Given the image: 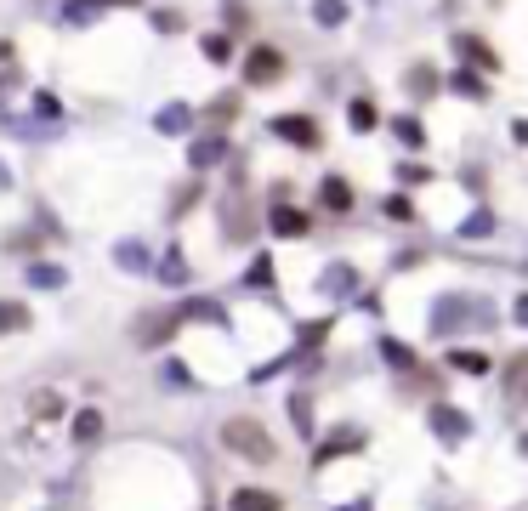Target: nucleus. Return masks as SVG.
I'll return each mask as SVG.
<instances>
[{"mask_svg":"<svg viewBox=\"0 0 528 511\" xmlns=\"http://www.w3.org/2000/svg\"><path fill=\"white\" fill-rule=\"evenodd\" d=\"M222 443H228L233 455H250V460H273V438L262 432V421H250V415H239V421L222 426Z\"/></svg>","mask_w":528,"mask_h":511,"instance_id":"f257e3e1","label":"nucleus"},{"mask_svg":"<svg viewBox=\"0 0 528 511\" xmlns=\"http://www.w3.org/2000/svg\"><path fill=\"white\" fill-rule=\"evenodd\" d=\"M273 222H279L284 233H301V216H296V211H279V216H273Z\"/></svg>","mask_w":528,"mask_h":511,"instance_id":"9d476101","label":"nucleus"},{"mask_svg":"<svg viewBox=\"0 0 528 511\" xmlns=\"http://www.w3.org/2000/svg\"><path fill=\"white\" fill-rule=\"evenodd\" d=\"M432 421H438V432H449V438H460V426H466V421H460V415H455V409H438Z\"/></svg>","mask_w":528,"mask_h":511,"instance_id":"0eeeda50","label":"nucleus"},{"mask_svg":"<svg viewBox=\"0 0 528 511\" xmlns=\"http://www.w3.org/2000/svg\"><path fill=\"white\" fill-rule=\"evenodd\" d=\"M279 131H284V137H296V142H318V131L307 120H279Z\"/></svg>","mask_w":528,"mask_h":511,"instance_id":"423d86ee","label":"nucleus"},{"mask_svg":"<svg viewBox=\"0 0 528 511\" xmlns=\"http://www.w3.org/2000/svg\"><path fill=\"white\" fill-rule=\"evenodd\" d=\"M279 69H284V57L262 46V52H250V69H245V74L256 80V86H273V80H279Z\"/></svg>","mask_w":528,"mask_h":511,"instance_id":"f03ea898","label":"nucleus"},{"mask_svg":"<svg viewBox=\"0 0 528 511\" xmlns=\"http://www.w3.org/2000/svg\"><path fill=\"white\" fill-rule=\"evenodd\" d=\"M97 426H103V421H97V409H86V415L74 421V438H97Z\"/></svg>","mask_w":528,"mask_h":511,"instance_id":"6e6552de","label":"nucleus"},{"mask_svg":"<svg viewBox=\"0 0 528 511\" xmlns=\"http://www.w3.org/2000/svg\"><path fill=\"white\" fill-rule=\"evenodd\" d=\"M352 125H358V131H370V125H375V108L370 103H352Z\"/></svg>","mask_w":528,"mask_h":511,"instance_id":"1a4fd4ad","label":"nucleus"},{"mask_svg":"<svg viewBox=\"0 0 528 511\" xmlns=\"http://www.w3.org/2000/svg\"><path fill=\"white\" fill-rule=\"evenodd\" d=\"M324 205H330V211H347V205H352V188H347V182H324Z\"/></svg>","mask_w":528,"mask_h":511,"instance_id":"20e7f679","label":"nucleus"},{"mask_svg":"<svg viewBox=\"0 0 528 511\" xmlns=\"http://www.w3.org/2000/svg\"><path fill=\"white\" fill-rule=\"evenodd\" d=\"M233 511H284V500L267 489H239L233 494Z\"/></svg>","mask_w":528,"mask_h":511,"instance_id":"7ed1b4c3","label":"nucleus"},{"mask_svg":"<svg viewBox=\"0 0 528 511\" xmlns=\"http://www.w3.org/2000/svg\"><path fill=\"white\" fill-rule=\"evenodd\" d=\"M23 324H29V313H23V307H6V301H0V335H6V330H23Z\"/></svg>","mask_w":528,"mask_h":511,"instance_id":"39448f33","label":"nucleus"}]
</instances>
